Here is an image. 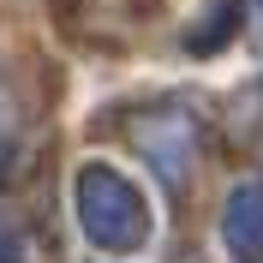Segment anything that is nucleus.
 I'll list each match as a JSON object with an SVG mask.
<instances>
[{
    "label": "nucleus",
    "mask_w": 263,
    "mask_h": 263,
    "mask_svg": "<svg viewBox=\"0 0 263 263\" xmlns=\"http://www.w3.org/2000/svg\"><path fill=\"white\" fill-rule=\"evenodd\" d=\"M228 246L233 257H246V263H263V185H239L228 203Z\"/></svg>",
    "instance_id": "obj_3"
},
{
    "label": "nucleus",
    "mask_w": 263,
    "mask_h": 263,
    "mask_svg": "<svg viewBox=\"0 0 263 263\" xmlns=\"http://www.w3.org/2000/svg\"><path fill=\"white\" fill-rule=\"evenodd\" d=\"M138 144L149 149V162H156V174H162L167 185H180L185 162H192V120L180 114H156L138 126Z\"/></svg>",
    "instance_id": "obj_2"
},
{
    "label": "nucleus",
    "mask_w": 263,
    "mask_h": 263,
    "mask_svg": "<svg viewBox=\"0 0 263 263\" xmlns=\"http://www.w3.org/2000/svg\"><path fill=\"white\" fill-rule=\"evenodd\" d=\"M78 210H84L90 239L108 246V251H126V246H138L149 233V215L138 203V192L120 180L114 167H84L78 174Z\"/></svg>",
    "instance_id": "obj_1"
},
{
    "label": "nucleus",
    "mask_w": 263,
    "mask_h": 263,
    "mask_svg": "<svg viewBox=\"0 0 263 263\" xmlns=\"http://www.w3.org/2000/svg\"><path fill=\"white\" fill-rule=\"evenodd\" d=\"M257 6H263V0H257Z\"/></svg>",
    "instance_id": "obj_4"
}]
</instances>
